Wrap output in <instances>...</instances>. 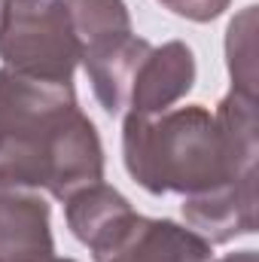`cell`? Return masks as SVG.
Returning <instances> with one entry per match:
<instances>
[{
  "label": "cell",
  "instance_id": "6da1fadb",
  "mask_svg": "<svg viewBox=\"0 0 259 262\" xmlns=\"http://www.w3.org/2000/svg\"><path fill=\"white\" fill-rule=\"evenodd\" d=\"M256 98L229 92L210 113L201 104L171 107L156 116L125 113L122 162L149 195H198L229 180L256 174Z\"/></svg>",
  "mask_w": 259,
  "mask_h": 262
},
{
  "label": "cell",
  "instance_id": "7a4b0ae2",
  "mask_svg": "<svg viewBox=\"0 0 259 262\" xmlns=\"http://www.w3.org/2000/svg\"><path fill=\"white\" fill-rule=\"evenodd\" d=\"M104 180V143L73 82H40L0 67V189H46L67 201Z\"/></svg>",
  "mask_w": 259,
  "mask_h": 262
},
{
  "label": "cell",
  "instance_id": "3957f363",
  "mask_svg": "<svg viewBox=\"0 0 259 262\" xmlns=\"http://www.w3.org/2000/svg\"><path fill=\"white\" fill-rule=\"evenodd\" d=\"M70 15L79 64L104 113L122 116L128 110L131 82L140 61L153 49L149 40L131 28L125 0H61Z\"/></svg>",
  "mask_w": 259,
  "mask_h": 262
},
{
  "label": "cell",
  "instance_id": "277c9868",
  "mask_svg": "<svg viewBox=\"0 0 259 262\" xmlns=\"http://www.w3.org/2000/svg\"><path fill=\"white\" fill-rule=\"evenodd\" d=\"M0 61L40 82H73L79 49L64 3L6 0L0 15Z\"/></svg>",
  "mask_w": 259,
  "mask_h": 262
},
{
  "label": "cell",
  "instance_id": "5b68a950",
  "mask_svg": "<svg viewBox=\"0 0 259 262\" xmlns=\"http://www.w3.org/2000/svg\"><path fill=\"white\" fill-rule=\"evenodd\" d=\"M92 256L95 262H210L213 244L189 226L134 210L92 250Z\"/></svg>",
  "mask_w": 259,
  "mask_h": 262
},
{
  "label": "cell",
  "instance_id": "8992f818",
  "mask_svg": "<svg viewBox=\"0 0 259 262\" xmlns=\"http://www.w3.org/2000/svg\"><path fill=\"white\" fill-rule=\"evenodd\" d=\"M256 174L229 180L217 189L186 195L180 210L186 226L207 244H229L256 232Z\"/></svg>",
  "mask_w": 259,
  "mask_h": 262
},
{
  "label": "cell",
  "instance_id": "52a82bcc",
  "mask_svg": "<svg viewBox=\"0 0 259 262\" xmlns=\"http://www.w3.org/2000/svg\"><path fill=\"white\" fill-rule=\"evenodd\" d=\"M195 52L183 40L153 46L140 61L128 95V110L137 116H156L180 104L195 85Z\"/></svg>",
  "mask_w": 259,
  "mask_h": 262
},
{
  "label": "cell",
  "instance_id": "ba28073f",
  "mask_svg": "<svg viewBox=\"0 0 259 262\" xmlns=\"http://www.w3.org/2000/svg\"><path fill=\"white\" fill-rule=\"evenodd\" d=\"M49 204L34 189H0V262H52Z\"/></svg>",
  "mask_w": 259,
  "mask_h": 262
},
{
  "label": "cell",
  "instance_id": "9c48e42d",
  "mask_svg": "<svg viewBox=\"0 0 259 262\" xmlns=\"http://www.w3.org/2000/svg\"><path fill=\"white\" fill-rule=\"evenodd\" d=\"M128 213H134L131 201L119 189L107 186L104 180L101 183H92V186H82L79 192H73L64 201L67 229L89 250H95Z\"/></svg>",
  "mask_w": 259,
  "mask_h": 262
},
{
  "label": "cell",
  "instance_id": "30bf717a",
  "mask_svg": "<svg viewBox=\"0 0 259 262\" xmlns=\"http://www.w3.org/2000/svg\"><path fill=\"white\" fill-rule=\"evenodd\" d=\"M226 61L232 89L256 98V6H244L226 31Z\"/></svg>",
  "mask_w": 259,
  "mask_h": 262
},
{
  "label": "cell",
  "instance_id": "8fae6325",
  "mask_svg": "<svg viewBox=\"0 0 259 262\" xmlns=\"http://www.w3.org/2000/svg\"><path fill=\"white\" fill-rule=\"evenodd\" d=\"M159 3H162L165 9H171L174 15L186 18V21H198V25H204V21L220 18V15L229 9L232 0H159Z\"/></svg>",
  "mask_w": 259,
  "mask_h": 262
},
{
  "label": "cell",
  "instance_id": "7c38bea8",
  "mask_svg": "<svg viewBox=\"0 0 259 262\" xmlns=\"http://www.w3.org/2000/svg\"><path fill=\"white\" fill-rule=\"evenodd\" d=\"M210 262H259L256 250H241V253H229L223 259H210Z\"/></svg>",
  "mask_w": 259,
  "mask_h": 262
},
{
  "label": "cell",
  "instance_id": "4fadbf2b",
  "mask_svg": "<svg viewBox=\"0 0 259 262\" xmlns=\"http://www.w3.org/2000/svg\"><path fill=\"white\" fill-rule=\"evenodd\" d=\"M52 262H76V259H58V256H55V259H52Z\"/></svg>",
  "mask_w": 259,
  "mask_h": 262
},
{
  "label": "cell",
  "instance_id": "5bb4252c",
  "mask_svg": "<svg viewBox=\"0 0 259 262\" xmlns=\"http://www.w3.org/2000/svg\"><path fill=\"white\" fill-rule=\"evenodd\" d=\"M3 3H6V0H0V15H3Z\"/></svg>",
  "mask_w": 259,
  "mask_h": 262
}]
</instances>
